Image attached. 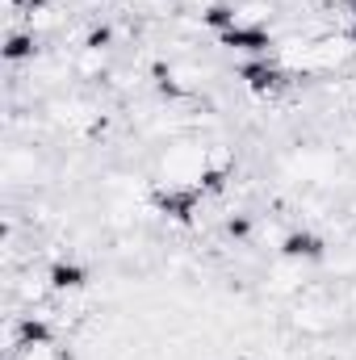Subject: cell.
Here are the masks:
<instances>
[{
  "label": "cell",
  "instance_id": "obj_1",
  "mask_svg": "<svg viewBox=\"0 0 356 360\" xmlns=\"http://www.w3.org/2000/svg\"><path fill=\"white\" fill-rule=\"evenodd\" d=\"M227 42L231 46H239V51H265L268 38L260 30H243V25H235V30H227Z\"/></svg>",
  "mask_w": 356,
  "mask_h": 360
},
{
  "label": "cell",
  "instance_id": "obj_2",
  "mask_svg": "<svg viewBox=\"0 0 356 360\" xmlns=\"http://www.w3.org/2000/svg\"><path fill=\"white\" fill-rule=\"evenodd\" d=\"M285 256H306V260H314V256H323V243H319L314 235H289V239H285Z\"/></svg>",
  "mask_w": 356,
  "mask_h": 360
},
{
  "label": "cell",
  "instance_id": "obj_3",
  "mask_svg": "<svg viewBox=\"0 0 356 360\" xmlns=\"http://www.w3.org/2000/svg\"><path fill=\"white\" fill-rule=\"evenodd\" d=\"M51 340V331H46V323H34V319H25L21 327H17V344L21 348H34V344H46Z\"/></svg>",
  "mask_w": 356,
  "mask_h": 360
},
{
  "label": "cell",
  "instance_id": "obj_4",
  "mask_svg": "<svg viewBox=\"0 0 356 360\" xmlns=\"http://www.w3.org/2000/svg\"><path fill=\"white\" fill-rule=\"evenodd\" d=\"M243 80H248L252 89H272L281 76H276V68H268V63H248V68H243Z\"/></svg>",
  "mask_w": 356,
  "mask_h": 360
},
{
  "label": "cell",
  "instance_id": "obj_5",
  "mask_svg": "<svg viewBox=\"0 0 356 360\" xmlns=\"http://www.w3.org/2000/svg\"><path fill=\"white\" fill-rule=\"evenodd\" d=\"M51 285L55 289H76V285H84V272L76 269V264H55L51 269Z\"/></svg>",
  "mask_w": 356,
  "mask_h": 360
},
{
  "label": "cell",
  "instance_id": "obj_6",
  "mask_svg": "<svg viewBox=\"0 0 356 360\" xmlns=\"http://www.w3.org/2000/svg\"><path fill=\"white\" fill-rule=\"evenodd\" d=\"M205 21H210V25H218V30H235V13H231L227 4H214V8L205 13Z\"/></svg>",
  "mask_w": 356,
  "mask_h": 360
},
{
  "label": "cell",
  "instance_id": "obj_7",
  "mask_svg": "<svg viewBox=\"0 0 356 360\" xmlns=\"http://www.w3.org/2000/svg\"><path fill=\"white\" fill-rule=\"evenodd\" d=\"M30 46H34L30 38H13V42H8V59H21V55H30Z\"/></svg>",
  "mask_w": 356,
  "mask_h": 360
}]
</instances>
